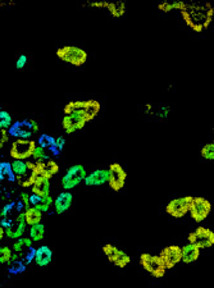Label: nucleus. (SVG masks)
Returning <instances> with one entry per match:
<instances>
[{
  "instance_id": "nucleus-9",
  "label": "nucleus",
  "mask_w": 214,
  "mask_h": 288,
  "mask_svg": "<svg viewBox=\"0 0 214 288\" xmlns=\"http://www.w3.org/2000/svg\"><path fill=\"white\" fill-rule=\"evenodd\" d=\"M190 244L196 245L199 249H208L214 245V232L209 228L199 227L191 232L187 237Z\"/></svg>"
},
{
  "instance_id": "nucleus-24",
  "label": "nucleus",
  "mask_w": 214,
  "mask_h": 288,
  "mask_svg": "<svg viewBox=\"0 0 214 288\" xmlns=\"http://www.w3.org/2000/svg\"><path fill=\"white\" fill-rule=\"evenodd\" d=\"M11 168L12 172H13V175L16 176V177H17L18 181H20L22 177H25L28 172L26 161L22 160H13V163L11 164Z\"/></svg>"
},
{
  "instance_id": "nucleus-8",
  "label": "nucleus",
  "mask_w": 214,
  "mask_h": 288,
  "mask_svg": "<svg viewBox=\"0 0 214 288\" xmlns=\"http://www.w3.org/2000/svg\"><path fill=\"white\" fill-rule=\"evenodd\" d=\"M192 196H184L178 197V199L171 200L166 206V213L171 215L172 218L181 219L184 218L190 210V205H191Z\"/></svg>"
},
{
  "instance_id": "nucleus-25",
  "label": "nucleus",
  "mask_w": 214,
  "mask_h": 288,
  "mask_svg": "<svg viewBox=\"0 0 214 288\" xmlns=\"http://www.w3.org/2000/svg\"><path fill=\"white\" fill-rule=\"evenodd\" d=\"M185 2H180V0H175V2H162L158 6L159 11L167 13V12L173 11V9H177V11H181L184 8Z\"/></svg>"
},
{
  "instance_id": "nucleus-31",
  "label": "nucleus",
  "mask_w": 214,
  "mask_h": 288,
  "mask_svg": "<svg viewBox=\"0 0 214 288\" xmlns=\"http://www.w3.org/2000/svg\"><path fill=\"white\" fill-rule=\"evenodd\" d=\"M12 175H13V172H12L11 164L9 163H0V180H4V178L13 180Z\"/></svg>"
},
{
  "instance_id": "nucleus-7",
  "label": "nucleus",
  "mask_w": 214,
  "mask_h": 288,
  "mask_svg": "<svg viewBox=\"0 0 214 288\" xmlns=\"http://www.w3.org/2000/svg\"><path fill=\"white\" fill-rule=\"evenodd\" d=\"M86 176L87 173L84 165H72L62 177V187L64 189V191H70V190L75 189L76 186L80 185Z\"/></svg>"
},
{
  "instance_id": "nucleus-37",
  "label": "nucleus",
  "mask_w": 214,
  "mask_h": 288,
  "mask_svg": "<svg viewBox=\"0 0 214 288\" xmlns=\"http://www.w3.org/2000/svg\"><path fill=\"white\" fill-rule=\"evenodd\" d=\"M3 237H4V228L0 225V241L3 240Z\"/></svg>"
},
{
  "instance_id": "nucleus-12",
  "label": "nucleus",
  "mask_w": 214,
  "mask_h": 288,
  "mask_svg": "<svg viewBox=\"0 0 214 288\" xmlns=\"http://www.w3.org/2000/svg\"><path fill=\"white\" fill-rule=\"evenodd\" d=\"M161 259L166 269H172L181 261V247L177 245L164 247L161 251Z\"/></svg>"
},
{
  "instance_id": "nucleus-17",
  "label": "nucleus",
  "mask_w": 214,
  "mask_h": 288,
  "mask_svg": "<svg viewBox=\"0 0 214 288\" xmlns=\"http://www.w3.org/2000/svg\"><path fill=\"white\" fill-rule=\"evenodd\" d=\"M73 201V196L70 191H63L54 199L53 206L57 214H63L71 208Z\"/></svg>"
},
{
  "instance_id": "nucleus-14",
  "label": "nucleus",
  "mask_w": 214,
  "mask_h": 288,
  "mask_svg": "<svg viewBox=\"0 0 214 288\" xmlns=\"http://www.w3.org/2000/svg\"><path fill=\"white\" fill-rule=\"evenodd\" d=\"M86 118L78 116V114H67L62 120V126H63L64 132L68 133V135L76 132L78 130H82L86 126Z\"/></svg>"
},
{
  "instance_id": "nucleus-3",
  "label": "nucleus",
  "mask_w": 214,
  "mask_h": 288,
  "mask_svg": "<svg viewBox=\"0 0 214 288\" xmlns=\"http://www.w3.org/2000/svg\"><path fill=\"white\" fill-rule=\"evenodd\" d=\"M56 54L61 61L72 64L75 67L84 66L87 62V58H89V55H87V53L84 49H81L78 46H72V45L59 47Z\"/></svg>"
},
{
  "instance_id": "nucleus-28",
  "label": "nucleus",
  "mask_w": 214,
  "mask_h": 288,
  "mask_svg": "<svg viewBox=\"0 0 214 288\" xmlns=\"http://www.w3.org/2000/svg\"><path fill=\"white\" fill-rule=\"evenodd\" d=\"M12 127V117L8 111L0 110V131L8 130Z\"/></svg>"
},
{
  "instance_id": "nucleus-38",
  "label": "nucleus",
  "mask_w": 214,
  "mask_h": 288,
  "mask_svg": "<svg viewBox=\"0 0 214 288\" xmlns=\"http://www.w3.org/2000/svg\"><path fill=\"white\" fill-rule=\"evenodd\" d=\"M8 4H11V6H13L14 3H3L2 0H0V7H4V6H8Z\"/></svg>"
},
{
  "instance_id": "nucleus-6",
  "label": "nucleus",
  "mask_w": 214,
  "mask_h": 288,
  "mask_svg": "<svg viewBox=\"0 0 214 288\" xmlns=\"http://www.w3.org/2000/svg\"><path fill=\"white\" fill-rule=\"evenodd\" d=\"M189 213L195 223L204 222L209 216V214L211 213V202L205 197H192Z\"/></svg>"
},
{
  "instance_id": "nucleus-36",
  "label": "nucleus",
  "mask_w": 214,
  "mask_h": 288,
  "mask_svg": "<svg viewBox=\"0 0 214 288\" xmlns=\"http://www.w3.org/2000/svg\"><path fill=\"white\" fill-rule=\"evenodd\" d=\"M21 199L23 200V204H25V210H26V209L31 208L30 196H28V195L26 194V192H22V194H21Z\"/></svg>"
},
{
  "instance_id": "nucleus-16",
  "label": "nucleus",
  "mask_w": 214,
  "mask_h": 288,
  "mask_svg": "<svg viewBox=\"0 0 214 288\" xmlns=\"http://www.w3.org/2000/svg\"><path fill=\"white\" fill-rule=\"evenodd\" d=\"M26 229V222H25V216L23 214L17 216V219L14 220L13 223L9 224L8 228L4 229V235H7V237L9 239H21L25 233Z\"/></svg>"
},
{
  "instance_id": "nucleus-4",
  "label": "nucleus",
  "mask_w": 214,
  "mask_h": 288,
  "mask_svg": "<svg viewBox=\"0 0 214 288\" xmlns=\"http://www.w3.org/2000/svg\"><path fill=\"white\" fill-rule=\"evenodd\" d=\"M36 142L31 139H17L11 145L9 149V155L14 160H28L32 158L35 149H36Z\"/></svg>"
},
{
  "instance_id": "nucleus-32",
  "label": "nucleus",
  "mask_w": 214,
  "mask_h": 288,
  "mask_svg": "<svg viewBox=\"0 0 214 288\" xmlns=\"http://www.w3.org/2000/svg\"><path fill=\"white\" fill-rule=\"evenodd\" d=\"M32 158H34L36 161H45L49 159L46 155V151H45L44 147L41 146H36L34 154H32Z\"/></svg>"
},
{
  "instance_id": "nucleus-34",
  "label": "nucleus",
  "mask_w": 214,
  "mask_h": 288,
  "mask_svg": "<svg viewBox=\"0 0 214 288\" xmlns=\"http://www.w3.org/2000/svg\"><path fill=\"white\" fill-rule=\"evenodd\" d=\"M26 63H27V56L20 55L18 56L17 62H16V68H17V70H22L23 67L26 66Z\"/></svg>"
},
{
  "instance_id": "nucleus-13",
  "label": "nucleus",
  "mask_w": 214,
  "mask_h": 288,
  "mask_svg": "<svg viewBox=\"0 0 214 288\" xmlns=\"http://www.w3.org/2000/svg\"><path fill=\"white\" fill-rule=\"evenodd\" d=\"M37 130H39V126L34 120L23 121V122L16 123L14 126L12 125L11 127L12 133H16L14 136H18L20 139H30L32 133L37 132Z\"/></svg>"
},
{
  "instance_id": "nucleus-30",
  "label": "nucleus",
  "mask_w": 214,
  "mask_h": 288,
  "mask_svg": "<svg viewBox=\"0 0 214 288\" xmlns=\"http://www.w3.org/2000/svg\"><path fill=\"white\" fill-rule=\"evenodd\" d=\"M201 156H203L205 160H213L214 159V144H206L204 145L203 149H201Z\"/></svg>"
},
{
  "instance_id": "nucleus-1",
  "label": "nucleus",
  "mask_w": 214,
  "mask_h": 288,
  "mask_svg": "<svg viewBox=\"0 0 214 288\" xmlns=\"http://www.w3.org/2000/svg\"><path fill=\"white\" fill-rule=\"evenodd\" d=\"M181 16L187 26L195 32H201L209 27L213 21L214 9L210 3H185L184 8L181 9Z\"/></svg>"
},
{
  "instance_id": "nucleus-19",
  "label": "nucleus",
  "mask_w": 214,
  "mask_h": 288,
  "mask_svg": "<svg viewBox=\"0 0 214 288\" xmlns=\"http://www.w3.org/2000/svg\"><path fill=\"white\" fill-rule=\"evenodd\" d=\"M108 169H97L85 177L84 182L86 186H100L108 182Z\"/></svg>"
},
{
  "instance_id": "nucleus-18",
  "label": "nucleus",
  "mask_w": 214,
  "mask_h": 288,
  "mask_svg": "<svg viewBox=\"0 0 214 288\" xmlns=\"http://www.w3.org/2000/svg\"><path fill=\"white\" fill-rule=\"evenodd\" d=\"M201 250L194 244H186L185 246L181 247V261L185 264H191L200 258Z\"/></svg>"
},
{
  "instance_id": "nucleus-15",
  "label": "nucleus",
  "mask_w": 214,
  "mask_h": 288,
  "mask_svg": "<svg viewBox=\"0 0 214 288\" xmlns=\"http://www.w3.org/2000/svg\"><path fill=\"white\" fill-rule=\"evenodd\" d=\"M86 6L92 8H105L114 18H120L126 13V4L123 2H89Z\"/></svg>"
},
{
  "instance_id": "nucleus-5",
  "label": "nucleus",
  "mask_w": 214,
  "mask_h": 288,
  "mask_svg": "<svg viewBox=\"0 0 214 288\" xmlns=\"http://www.w3.org/2000/svg\"><path fill=\"white\" fill-rule=\"evenodd\" d=\"M140 265L146 270L147 273H150L154 278H163L166 274V266H164L163 261H162L159 255H151L147 252H142L140 255Z\"/></svg>"
},
{
  "instance_id": "nucleus-20",
  "label": "nucleus",
  "mask_w": 214,
  "mask_h": 288,
  "mask_svg": "<svg viewBox=\"0 0 214 288\" xmlns=\"http://www.w3.org/2000/svg\"><path fill=\"white\" fill-rule=\"evenodd\" d=\"M34 260L39 266H47L53 260V251L47 246L39 247L34 252Z\"/></svg>"
},
{
  "instance_id": "nucleus-22",
  "label": "nucleus",
  "mask_w": 214,
  "mask_h": 288,
  "mask_svg": "<svg viewBox=\"0 0 214 288\" xmlns=\"http://www.w3.org/2000/svg\"><path fill=\"white\" fill-rule=\"evenodd\" d=\"M54 199L49 195V196H45V197H39L36 195H32L30 197V204H32L34 208H36L37 210H40L41 213L44 211H47L50 209V206L53 205Z\"/></svg>"
},
{
  "instance_id": "nucleus-2",
  "label": "nucleus",
  "mask_w": 214,
  "mask_h": 288,
  "mask_svg": "<svg viewBox=\"0 0 214 288\" xmlns=\"http://www.w3.org/2000/svg\"><path fill=\"white\" fill-rule=\"evenodd\" d=\"M101 105L97 100H78V101H70L64 106V116L67 114H78L86 118L87 122L92 121L100 111Z\"/></svg>"
},
{
  "instance_id": "nucleus-10",
  "label": "nucleus",
  "mask_w": 214,
  "mask_h": 288,
  "mask_svg": "<svg viewBox=\"0 0 214 288\" xmlns=\"http://www.w3.org/2000/svg\"><path fill=\"white\" fill-rule=\"evenodd\" d=\"M108 173L109 187H111L113 191H121V190L125 187L126 178H127V173L125 172V169L118 163H113L109 165Z\"/></svg>"
},
{
  "instance_id": "nucleus-26",
  "label": "nucleus",
  "mask_w": 214,
  "mask_h": 288,
  "mask_svg": "<svg viewBox=\"0 0 214 288\" xmlns=\"http://www.w3.org/2000/svg\"><path fill=\"white\" fill-rule=\"evenodd\" d=\"M45 236V225L44 224H36L32 225L30 229V239L32 240V242H39L44 239Z\"/></svg>"
},
{
  "instance_id": "nucleus-21",
  "label": "nucleus",
  "mask_w": 214,
  "mask_h": 288,
  "mask_svg": "<svg viewBox=\"0 0 214 288\" xmlns=\"http://www.w3.org/2000/svg\"><path fill=\"white\" fill-rule=\"evenodd\" d=\"M31 187H32V194L39 197H45L50 195V180H47L42 176L37 177Z\"/></svg>"
},
{
  "instance_id": "nucleus-33",
  "label": "nucleus",
  "mask_w": 214,
  "mask_h": 288,
  "mask_svg": "<svg viewBox=\"0 0 214 288\" xmlns=\"http://www.w3.org/2000/svg\"><path fill=\"white\" fill-rule=\"evenodd\" d=\"M54 140L56 139H53V137H50V136H47V135H44V136L40 139V141H39V145L41 147H51V146H54Z\"/></svg>"
},
{
  "instance_id": "nucleus-11",
  "label": "nucleus",
  "mask_w": 214,
  "mask_h": 288,
  "mask_svg": "<svg viewBox=\"0 0 214 288\" xmlns=\"http://www.w3.org/2000/svg\"><path fill=\"white\" fill-rule=\"evenodd\" d=\"M103 251L106 258H108V260L111 261L112 264H114L117 268H126V266L130 264V256H128L125 251L120 250L118 247L113 246V245L105 244L103 246Z\"/></svg>"
},
{
  "instance_id": "nucleus-29",
  "label": "nucleus",
  "mask_w": 214,
  "mask_h": 288,
  "mask_svg": "<svg viewBox=\"0 0 214 288\" xmlns=\"http://www.w3.org/2000/svg\"><path fill=\"white\" fill-rule=\"evenodd\" d=\"M12 250L7 246L0 247V264H8L12 260Z\"/></svg>"
},
{
  "instance_id": "nucleus-27",
  "label": "nucleus",
  "mask_w": 214,
  "mask_h": 288,
  "mask_svg": "<svg viewBox=\"0 0 214 288\" xmlns=\"http://www.w3.org/2000/svg\"><path fill=\"white\" fill-rule=\"evenodd\" d=\"M31 246H32V240L30 237H23L14 242L13 250L16 252H22L25 249H31Z\"/></svg>"
},
{
  "instance_id": "nucleus-23",
  "label": "nucleus",
  "mask_w": 214,
  "mask_h": 288,
  "mask_svg": "<svg viewBox=\"0 0 214 288\" xmlns=\"http://www.w3.org/2000/svg\"><path fill=\"white\" fill-rule=\"evenodd\" d=\"M23 216H25L26 224L30 225V227L40 224L42 220V213L40 210H37L36 208H34V206L26 209L25 213H23Z\"/></svg>"
},
{
  "instance_id": "nucleus-35",
  "label": "nucleus",
  "mask_w": 214,
  "mask_h": 288,
  "mask_svg": "<svg viewBox=\"0 0 214 288\" xmlns=\"http://www.w3.org/2000/svg\"><path fill=\"white\" fill-rule=\"evenodd\" d=\"M64 144H66V140H64L63 136H59V137H57L56 140H54V146H56L57 149L59 150V151H62V150H63Z\"/></svg>"
}]
</instances>
